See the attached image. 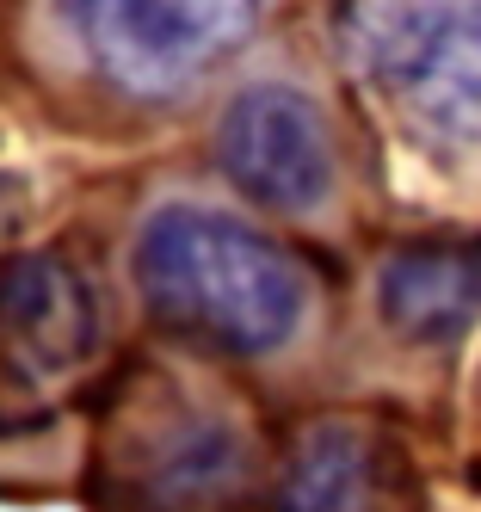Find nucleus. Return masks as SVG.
<instances>
[{"label": "nucleus", "mask_w": 481, "mask_h": 512, "mask_svg": "<svg viewBox=\"0 0 481 512\" xmlns=\"http://www.w3.org/2000/svg\"><path fill=\"white\" fill-rule=\"evenodd\" d=\"M136 284L179 340L235 358L290 346L309 321V272L216 204H161L136 235Z\"/></svg>", "instance_id": "obj_1"}, {"label": "nucleus", "mask_w": 481, "mask_h": 512, "mask_svg": "<svg viewBox=\"0 0 481 512\" xmlns=\"http://www.w3.org/2000/svg\"><path fill=\"white\" fill-rule=\"evenodd\" d=\"M340 50L414 130L481 149V0H346Z\"/></svg>", "instance_id": "obj_2"}, {"label": "nucleus", "mask_w": 481, "mask_h": 512, "mask_svg": "<svg viewBox=\"0 0 481 512\" xmlns=\"http://www.w3.org/2000/svg\"><path fill=\"white\" fill-rule=\"evenodd\" d=\"M62 13L111 87L161 99L241 50L259 0H62Z\"/></svg>", "instance_id": "obj_3"}, {"label": "nucleus", "mask_w": 481, "mask_h": 512, "mask_svg": "<svg viewBox=\"0 0 481 512\" xmlns=\"http://www.w3.org/2000/svg\"><path fill=\"white\" fill-rule=\"evenodd\" d=\"M216 155L247 198L284 216L321 210L333 198V179H340L315 99L284 81H259L229 99V112L216 124Z\"/></svg>", "instance_id": "obj_4"}, {"label": "nucleus", "mask_w": 481, "mask_h": 512, "mask_svg": "<svg viewBox=\"0 0 481 512\" xmlns=\"http://www.w3.org/2000/svg\"><path fill=\"white\" fill-rule=\"evenodd\" d=\"M0 346L31 377H62L99 346V303L62 253L0 260Z\"/></svg>", "instance_id": "obj_5"}, {"label": "nucleus", "mask_w": 481, "mask_h": 512, "mask_svg": "<svg viewBox=\"0 0 481 512\" xmlns=\"http://www.w3.org/2000/svg\"><path fill=\"white\" fill-rule=\"evenodd\" d=\"M247 482V438L235 420H222L210 408H179L167 420L148 426L136 488L148 506L161 512H210L229 506Z\"/></svg>", "instance_id": "obj_6"}, {"label": "nucleus", "mask_w": 481, "mask_h": 512, "mask_svg": "<svg viewBox=\"0 0 481 512\" xmlns=\"http://www.w3.org/2000/svg\"><path fill=\"white\" fill-rule=\"evenodd\" d=\"M377 303L407 340H457L481 321V241L395 253L377 278Z\"/></svg>", "instance_id": "obj_7"}, {"label": "nucleus", "mask_w": 481, "mask_h": 512, "mask_svg": "<svg viewBox=\"0 0 481 512\" xmlns=\"http://www.w3.org/2000/svg\"><path fill=\"white\" fill-rule=\"evenodd\" d=\"M377 506H383L377 445L352 426L309 432L272 494V512H377Z\"/></svg>", "instance_id": "obj_8"}]
</instances>
